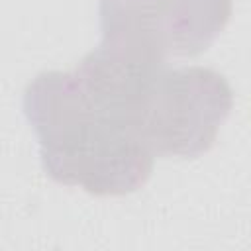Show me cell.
<instances>
[{
  "mask_svg": "<svg viewBox=\"0 0 251 251\" xmlns=\"http://www.w3.org/2000/svg\"><path fill=\"white\" fill-rule=\"evenodd\" d=\"M231 0H167L165 33L173 55H198L222 31Z\"/></svg>",
  "mask_w": 251,
  "mask_h": 251,
  "instance_id": "3",
  "label": "cell"
},
{
  "mask_svg": "<svg viewBox=\"0 0 251 251\" xmlns=\"http://www.w3.org/2000/svg\"><path fill=\"white\" fill-rule=\"evenodd\" d=\"M24 110L39 137L41 165L53 180L96 196L145 184L153 153L126 124L100 110L75 73L49 71L25 88Z\"/></svg>",
  "mask_w": 251,
  "mask_h": 251,
  "instance_id": "1",
  "label": "cell"
},
{
  "mask_svg": "<svg viewBox=\"0 0 251 251\" xmlns=\"http://www.w3.org/2000/svg\"><path fill=\"white\" fill-rule=\"evenodd\" d=\"M231 106V88L220 73L165 69L143 104L137 133L153 157H196L214 145Z\"/></svg>",
  "mask_w": 251,
  "mask_h": 251,
  "instance_id": "2",
  "label": "cell"
}]
</instances>
